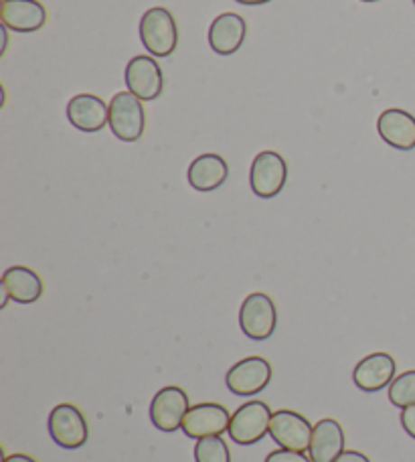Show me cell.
Wrapping results in <instances>:
<instances>
[{
	"label": "cell",
	"mask_w": 415,
	"mask_h": 462,
	"mask_svg": "<svg viewBox=\"0 0 415 462\" xmlns=\"http://www.w3.org/2000/svg\"><path fill=\"white\" fill-rule=\"evenodd\" d=\"M140 39L148 53L171 57L179 45V27L169 8L154 6L140 19Z\"/></svg>",
	"instance_id": "1"
},
{
	"label": "cell",
	"mask_w": 415,
	"mask_h": 462,
	"mask_svg": "<svg viewBox=\"0 0 415 462\" xmlns=\"http://www.w3.org/2000/svg\"><path fill=\"white\" fill-rule=\"evenodd\" d=\"M273 411L270 406L262 400L245 402L244 406L235 410L229 422V439L242 447H252V444L260 442L265 434H270Z\"/></svg>",
	"instance_id": "2"
},
{
	"label": "cell",
	"mask_w": 415,
	"mask_h": 462,
	"mask_svg": "<svg viewBox=\"0 0 415 462\" xmlns=\"http://www.w3.org/2000/svg\"><path fill=\"white\" fill-rule=\"evenodd\" d=\"M110 130L122 143H136L146 128V112L140 97L132 92H120L110 102Z\"/></svg>",
	"instance_id": "3"
},
{
	"label": "cell",
	"mask_w": 415,
	"mask_h": 462,
	"mask_svg": "<svg viewBox=\"0 0 415 462\" xmlns=\"http://www.w3.org/2000/svg\"><path fill=\"white\" fill-rule=\"evenodd\" d=\"M49 436L61 448H81L89 439L88 420L73 403H60L49 414Z\"/></svg>",
	"instance_id": "4"
},
{
	"label": "cell",
	"mask_w": 415,
	"mask_h": 462,
	"mask_svg": "<svg viewBox=\"0 0 415 462\" xmlns=\"http://www.w3.org/2000/svg\"><path fill=\"white\" fill-rule=\"evenodd\" d=\"M278 325L276 304L263 292L249 294L239 309V327L254 341L270 339Z\"/></svg>",
	"instance_id": "5"
},
{
	"label": "cell",
	"mask_w": 415,
	"mask_h": 462,
	"mask_svg": "<svg viewBox=\"0 0 415 462\" xmlns=\"http://www.w3.org/2000/svg\"><path fill=\"white\" fill-rule=\"evenodd\" d=\"M288 180V164L284 156L263 151L254 159L252 171H249V185L252 191L260 197V199H273V197L281 193Z\"/></svg>",
	"instance_id": "6"
},
{
	"label": "cell",
	"mask_w": 415,
	"mask_h": 462,
	"mask_svg": "<svg viewBox=\"0 0 415 462\" xmlns=\"http://www.w3.org/2000/svg\"><path fill=\"white\" fill-rule=\"evenodd\" d=\"M190 410L187 392L179 385H166L154 395L151 403V420L156 430L177 432Z\"/></svg>",
	"instance_id": "7"
},
{
	"label": "cell",
	"mask_w": 415,
	"mask_h": 462,
	"mask_svg": "<svg viewBox=\"0 0 415 462\" xmlns=\"http://www.w3.org/2000/svg\"><path fill=\"white\" fill-rule=\"evenodd\" d=\"M314 426L309 418L298 414L294 410H278L272 416L270 436L280 448L306 452L310 448Z\"/></svg>",
	"instance_id": "8"
},
{
	"label": "cell",
	"mask_w": 415,
	"mask_h": 462,
	"mask_svg": "<svg viewBox=\"0 0 415 462\" xmlns=\"http://www.w3.org/2000/svg\"><path fill=\"white\" fill-rule=\"evenodd\" d=\"M272 382V365L263 357H245L227 371V390L242 398H252L263 392Z\"/></svg>",
	"instance_id": "9"
},
{
	"label": "cell",
	"mask_w": 415,
	"mask_h": 462,
	"mask_svg": "<svg viewBox=\"0 0 415 462\" xmlns=\"http://www.w3.org/2000/svg\"><path fill=\"white\" fill-rule=\"evenodd\" d=\"M231 414L226 406L221 403H197L189 410V414L182 422L180 430L185 432L189 439L201 440L207 436H221L229 430Z\"/></svg>",
	"instance_id": "10"
},
{
	"label": "cell",
	"mask_w": 415,
	"mask_h": 462,
	"mask_svg": "<svg viewBox=\"0 0 415 462\" xmlns=\"http://www.w3.org/2000/svg\"><path fill=\"white\" fill-rule=\"evenodd\" d=\"M128 92L140 97L143 102H152L162 94L164 76L156 60L146 55H136L126 65Z\"/></svg>",
	"instance_id": "11"
},
{
	"label": "cell",
	"mask_w": 415,
	"mask_h": 462,
	"mask_svg": "<svg viewBox=\"0 0 415 462\" xmlns=\"http://www.w3.org/2000/svg\"><path fill=\"white\" fill-rule=\"evenodd\" d=\"M395 359L389 353H373L356 363L353 371V382L359 390L375 393L392 385L395 379Z\"/></svg>",
	"instance_id": "12"
},
{
	"label": "cell",
	"mask_w": 415,
	"mask_h": 462,
	"mask_svg": "<svg viewBox=\"0 0 415 462\" xmlns=\"http://www.w3.org/2000/svg\"><path fill=\"white\" fill-rule=\"evenodd\" d=\"M0 21L8 31L35 32L45 27L47 8L39 0H3Z\"/></svg>",
	"instance_id": "13"
},
{
	"label": "cell",
	"mask_w": 415,
	"mask_h": 462,
	"mask_svg": "<svg viewBox=\"0 0 415 462\" xmlns=\"http://www.w3.org/2000/svg\"><path fill=\"white\" fill-rule=\"evenodd\" d=\"M68 118L81 132H99L110 122V106L94 94L73 96L68 104Z\"/></svg>",
	"instance_id": "14"
},
{
	"label": "cell",
	"mask_w": 415,
	"mask_h": 462,
	"mask_svg": "<svg viewBox=\"0 0 415 462\" xmlns=\"http://www.w3.org/2000/svg\"><path fill=\"white\" fill-rule=\"evenodd\" d=\"M247 35V23L242 14L223 13L211 23L209 45L215 53L234 55L242 49Z\"/></svg>",
	"instance_id": "15"
},
{
	"label": "cell",
	"mask_w": 415,
	"mask_h": 462,
	"mask_svg": "<svg viewBox=\"0 0 415 462\" xmlns=\"http://www.w3.org/2000/svg\"><path fill=\"white\" fill-rule=\"evenodd\" d=\"M379 136L397 151L415 148V118L401 108H389L377 120Z\"/></svg>",
	"instance_id": "16"
},
{
	"label": "cell",
	"mask_w": 415,
	"mask_h": 462,
	"mask_svg": "<svg viewBox=\"0 0 415 462\" xmlns=\"http://www.w3.org/2000/svg\"><path fill=\"white\" fill-rule=\"evenodd\" d=\"M189 185L195 189V191L201 193H211L215 189L223 187L227 177H229V167L227 161L219 154L207 152L197 156V159L190 162L189 167Z\"/></svg>",
	"instance_id": "17"
},
{
	"label": "cell",
	"mask_w": 415,
	"mask_h": 462,
	"mask_svg": "<svg viewBox=\"0 0 415 462\" xmlns=\"http://www.w3.org/2000/svg\"><path fill=\"white\" fill-rule=\"evenodd\" d=\"M345 452V430L337 420L325 418L314 426L309 455L312 462H335Z\"/></svg>",
	"instance_id": "18"
},
{
	"label": "cell",
	"mask_w": 415,
	"mask_h": 462,
	"mask_svg": "<svg viewBox=\"0 0 415 462\" xmlns=\"http://www.w3.org/2000/svg\"><path fill=\"white\" fill-rule=\"evenodd\" d=\"M0 286H5L8 294H11V299L19 304L37 302L45 291L43 280H41L35 270H31L27 266L8 268L3 274V282H0Z\"/></svg>",
	"instance_id": "19"
},
{
	"label": "cell",
	"mask_w": 415,
	"mask_h": 462,
	"mask_svg": "<svg viewBox=\"0 0 415 462\" xmlns=\"http://www.w3.org/2000/svg\"><path fill=\"white\" fill-rule=\"evenodd\" d=\"M389 402L395 408L415 406V369L405 371L400 377H395L389 385Z\"/></svg>",
	"instance_id": "20"
},
{
	"label": "cell",
	"mask_w": 415,
	"mask_h": 462,
	"mask_svg": "<svg viewBox=\"0 0 415 462\" xmlns=\"http://www.w3.org/2000/svg\"><path fill=\"white\" fill-rule=\"evenodd\" d=\"M195 462H231L227 442L221 436H207L195 444Z\"/></svg>",
	"instance_id": "21"
},
{
	"label": "cell",
	"mask_w": 415,
	"mask_h": 462,
	"mask_svg": "<svg viewBox=\"0 0 415 462\" xmlns=\"http://www.w3.org/2000/svg\"><path fill=\"white\" fill-rule=\"evenodd\" d=\"M265 462H312L310 457H306V452H296V450H273L265 458Z\"/></svg>",
	"instance_id": "22"
},
{
	"label": "cell",
	"mask_w": 415,
	"mask_h": 462,
	"mask_svg": "<svg viewBox=\"0 0 415 462\" xmlns=\"http://www.w3.org/2000/svg\"><path fill=\"white\" fill-rule=\"evenodd\" d=\"M401 426H403V430L415 440V406L401 410Z\"/></svg>",
	"instance_id": "23"
},
{
	"label": "cell",
	"mask_w": 415,
	"mask_h": 462,
	"mask_svg": "<svg viewBox=\"0 0 415 462\" xmlns=\"http://www.w3.org/2000/svg\"><path fill=\"white\" fill-rule=\"evenodd\" d=\"M335 462H371L367 455H363L359 450H345Z\"/></svg>",
	"instance_id": "24"
},
{
	"label": "cell",
	"mask_w": 415,
	"mask_h": 462,
	"mask_svg": "<svg viewBox=\"0 0 415 462\" xmlns=\"http://www.w3.org/2000/svg\"><path fill=\"white\" fill-rule=\"evenodd\" d=\"M3 462H37L32 457L29 455H23V452H16V455H8L5 457Z\"/></svg>",
	"instance_id": "25"
},
{
	"label": "cell",
	"mask_w": 415,
	"mask_h": 462,
	"mask_svg": "<svg viewBox=\"0 0 415 462\" xmlns=\"http://www.w3.org/2000/svg\"><path fill=\"white\" fill-rule=\"evenodd\" d=\"M239 5H247V6H260V5H268L272 0H235Z\"/></svg>",
	"instance_id": "26"
},
{
	"label": "cell",
	"mask_w": 415,
	"mask_h": 462,
	"mask_svg": "<svg viewBox=\"0 0 415 462\" xmlns=\"http://www.w3.org/2000/svg\"><path fill=\"white\" fill-rule=\"evenodd\" d=\"M361 3H377V0H361Z\"/></svg>",
	"instance_id": "27"
},
{
	"label": "cell",
	"mask_w": 415,
	"mask_h": 462,
	"mask_svg": "<svg viewBox=\"0 0 415 462\" xmlns=\"http://www.w3.org/2000/svg\"><path fill=\"white\" fill-rule=\"evenodd\" d=\"M413 5H415V0H413Z\"/></svg>",
	"instance_id": "28"
}]
</instances>
